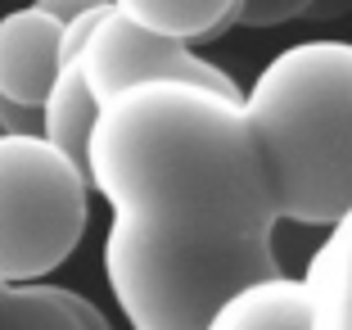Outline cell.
<instances>
[{
    "mask_svg": "<svg viewBox=\"0 0 352 330\" xmlns=\"http://www.w3.org/2000/svg\"><path fill=\"white\" fill-rule=\"evenodd\" d=\"M86 176L109 213L172 245L267 240L276 186L244 91L149 77L100 104Z\"/></svg>",
    "mask_w": 352,
    "mask_h": 330,
    "instance_id": "obj_1",
    "label": "cell"
},
{
    "mask_svg": "<svg viewBox=\"0 0 352 330\" xmlns=\"http://www.w3.org/2000/svg\"><path fill=\"white\" fill-rule=\"evenodd\" d=\"M280 222L330 227L352 208V41L321 37L271 54L244 91Z\"/></svg>",
    "mask_w": 352,
    "mask_h": 330,
    "instance_id": "obj_2",
    "label": "cell"
},
{
    "mask_svg": "<svg viewBox=\"0 0 352 330\" xmlns=\"http://www.w3.org/2000/svg\"><path fill=\"white\" fill-rule=\"evenodd\" d=\"M280 258L267 240L172 245L122 217L104 231V280L131 330H208L235 289L276 276Z\"/></svg>",
    "mask_w": 352,
    "mask_h": 330,
    "instance_id": "obj_3",
    "label": "cell"
},
{
    "mask_svg": "<svg viewBox=\"0 0 352 330\" xmlns=\"http://www.w3.org/2000/svg\"><path fill=\"white\" fill-rule=\"evenodd\" d=\"M91 176L45 132H0V280H45L91 222Z\"/></svg>",
    "mask_w": 352,
    "mask_h": 330,
    "instance_id": "obj_4",
    "label": "cell"
},
{
    "mask_svg": "<svg viewBox=\"0 0 352 330\" xmlns=\"http://www.w3.org/2000/svg\"><path fill=\"white\" fill-rule=\"evenodd\" d=\"M63 59H73L82 68L86 86L100 104L113 91L131 82H149V77H190V82H208L221 91H244L226 68L195 54L190 41L140 28L113 0H100L95 10H86L82 19L63 28Z\"/></svg>",
    "mask_w": 352,
    "mask_h": 330,
    "instance_id": "obj_5",
    "label": "cell"
},
{
    "mask_svg": "<svg viewBox=\"0 0 352 330\" xmlns=\"http://www.w3.org/2000/svg\"><path fill=\"white\" fill-rule=\"evenodd\" d=\"M63 68V23L36 5L0 14V95L41 104Z\"/></svg>",
    "mask_w": 352,
    "mask_h": 330,
    "instance_id": "obj_6",
    "label": "cell"
},
{
    "mask_svg": "<svg viewBox=\"0 0 352 330\" xmlns=\"http://www.w3.org/2000/svg\"><path fill=\"white\" fill-rule=\"evenodd\" d=\"M307 330H352V208L325 227L302 271Z\"/></svg>",
    "mask_w": 352,
    "mask_h": 330,
    "instance_id": "obj_7",
    "label": "cell"
},
{
    "mask_svg": "<svg viewBox=\"0 0 352 330\" xmlns=\"http://www.w3.org/2000/svg\"><path fill=\"white\" fill-rule=\"evenodd\" d=\"M208 330H307V289L302 276H262L235 289L208 321Z\"/></svg>",
    "mask_w": 352,
    "mask_h": 330,
    "instance_id": "obj_8",
    "label": "cell"
},
{
    "mask_svg": "<svg viewBox=\"0 0 352 330\" xmlns=\"http://www.w3.org/2000/svg\"><path fill=\"white\" fill-rule=\"evenodd\" d=\"M113 5L140 28L190 45L217 41L239 23V0H113Z\"/></svg>",
    "mask_w": 352,
    "mask_h": 330,
    "instance_id": "obj_9",
    "label": "cell"
},
{
    "mask_svg": "<svg viewBox=\"0 0 352 330\" xmlns=\"http://www.w3.org/2000/svg\"><path fill=\"white\" fill-rule=\"evenodd\" d=\"M95 114H100V100L91 95L82 68H77L73 59H63L50 95L41 100V132L50 136L68 158H77V163L86 167V141H91Z\"/></svg>",
    "mask_w": 352,
    "mask_h": 330,
    "instance_id": "obj_10",
    "label": "cell"
},
{
    "mask_svg": "<svg viewBox=\"0 0 352 330\" xmlns=\"http://www.w3.org/2000/svg\"><path fill=\"white\" fill-rule=\"evenodd\" d=\"M0 330H86L63 285L0 280Z\"/></svg>",
    "mask_w": 352,
    "mask_h": 330,
    "instance_id": "obj_11",
    "label": "cell"
},
{
    "mask_svg": "<svg viewBox=\"0 0 352 330\" xmlns=\"http://www.w3.org/2000/svg\"><path fill=\"white\" fill-rule=\"evenodd\" d=\"M316 0H239V23L235 28H280L302 14H311Z\"/></svg>",
    "mask_w": 352,
    "mask_h": 330,
    "instance_id": "obj_12",
    "label": "cell"
},
{
    "mask_svg": "<svg viewBox=\"0 0 352 330\" xmlns=\"http://www.w3.org/2000/svg\"><path fill=\"white\" fill-rule=\"evenodd\" d=\"M0 132H41V104H23L0 95Z\"/></svg>",
    "mask_w": 352,
    "mask_h": 330,
    "instance_id": "obj_13",
    "label": "cell"
},
{
    "mask_svg": "<svg viewBox=\"0 0 352 330\" xmlns=\"http://www.w3.org/2000/svg\"><path fill=\"white\" fill-rule=\"evenodd\" d=\"M32 5H36V10H45L50 19H59L63 28H68V23H73V19H82L86 10H95L100 0H32Z\"/></svg>",
    "mask_w": 352,
    "mask_h": 330,
    "instance_id": "obj_14",
    "label": "cell"
}]
</instances>
